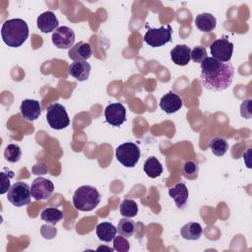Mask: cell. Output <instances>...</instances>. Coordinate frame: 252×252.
<instances>
[{
	"label": "cell",
	"mask_w": 252,
	"mask_h": 252,
	"mask_svg": "<svg viewBox=\"0 0 252 252\" xmlns=\"http://www.w3.org/2000/svg\"><path fill=\"white\" fill-rule=\"evenodd\" d=\"M162 170L163 168L161 163L155 157L149 158L144 163V171L151 178H156L159 176L162 173Z\"/></svg>",
	"instance_id": "obj_22"
},
{
	"label": "cell",
	"mask_w": 252,
	"mask_h": 252,
	"mask_svg": "<svg viewBox=\"0 0 252 252\" xmlns=\"http://www.w3.org/2000/svg\"><path fill=\"white\" fill-rule=\"evenodd\" d=\"M212 57L220 62H229L233 52V43L225 37L216 39L211 45Z\"/></svg>",
	"instance_id": "obj_8"
},
{
	"label": "cell",
	"mask_w": 252,
	"mask_h": 252,
	"mask_svg": "<svg viewBox=\"0 0 252 252\" xmlns=\"http://www.w3.org/2000/svg\"><path fill=\"white\" fill-rule=\"evenodd\" d=\"M172 62L178 66H185L191 59V49L185 44H177L170 51Z\"/></svg>",
	"instance_id": "obj_16"
},
{
	"label": "cell",
	"mask_w": 252,
	"mask_h": 252,
	"mask_svg": "<svg viewBox=\"0 0 252 252\" xmlns=\"http://www.w3.org/2000/svg\"><path fill=\"white\" fill-rule=\"evenodd\" d=\"M52 42L59 49H68L74 46L75 32L74 31L66 26L59 27L52 33Z\"/></svg>",
	"instance_id": "obj_10"
},
{
	"label": "cell",
	"mask_w": 252,
	"mask_h": 252,
	"mask_svg": "<svg viewBox=\"0 0 252 252\" xmlns=\"http://www.w3.org/2000/svg\"><path fill=\"white\" fill-rule=\"evenodd\" d=\"M40 218L42 220L48 223L56 224L59 220H62L63 213L56 208H46L41 212Z\"/></svg>",
	"instance_id": "obj_24"
},
{
	"label": "cell",
	"mask_w": 252,
	"mask_h": 252,
	"mask_svg": "<svg viewBox=\"0 0 252 252\" xmlns=\"http://www.w3.org/2000/svg\"><path fill=\"white\" fill-rule=\"evenodd\" d=\"M3 41L10 47L21 46L29 36V27L22 19H10L1 28Z\"/></svg>",
	"instance_id": "obj_2"
},
{
	"label": "cell",
	"mask_w": 252,
	"mask_h": 252,
	"mask_svg": "<svg viewBox=\"0 0 252 252\" xmlns=\"http://www.w3.org/2000/svg\"><path fill=\"white\" fill-rule=\"evenodd\" d=\"M113 249L118 252H127L130 249L129 241L121 234L119 236H115L113 239Z\"/></svg>",
	"instance_id": "obj_29"
},
{
	"label": "cell",
	"mask_w": 252,
	"mask_h": 252,
	"mask_svg": "<svg viewBox=\"0 0 252 252\" xmlns=\"http://www.w3.org/2000/svg\"><path fill=\"white\" fill-rule=\"evenodd\" d=\"M209 147L215 156L221 157L227 152L228 143L223 137H215L211 140Z\"/></svg>",
	"instance_id": "obj_23"
},
{
	"label": "cell",
	"mask_w": 252,
	"mask_h": 252,
	"mask_svg": "<svg viewBox=\"0 0 252 252\" xmlns=\"http://www.w3.org/2000/svg\"><path fill=\"white\" fill-rule=\"evenodd\" d=\"M31 187L23 181L15 182L7 194L8 201L16 207H24L31 202Z\"/></svg>",
	"instance_id": "obj_6"
},
{
	"label": "cell",
	"mask_w": 252,
	"mask_h": 252,
	"mask_svg": "<svg viewBox=\"0 0 252 252\" xmlns=\"http://www.w3.org/2000/svg\"><path fill=\"white\" fill-rule=\"evenodd\" d=\"M234 69L230 62H220L207 57L201 62V84L207 90L220 92L227 89L233 80Z\"/></svg>",
	"instance_id": "obj_1"
},
{
	"label": "cell",
	"mask_w": 252,
	"mask_h": 252,
	"mask_svg": "<svg viewBox=\"0 0 252 252\" xmlns=\"http://www.w3.org/2000/svg\"><path fill=\"white\" fill-rule=\"evenodd\" d=\"M104 116L108 124L118 127L126 120V109L120 102L110 103L105 107Z\"/></svg>",
	"instance_id": "obj_11"
},
{
	"label": "cell",
	"mask_w": 252,
	"mask_h": 252,
	"mask_svg": "<svg viewBox=\"0 0 252 252\" xmlns=\"http://www.w3.org/2000/svg\"><path fill=\"white\" fill-rule=\"evenodd\" d=\"M183 175L188 179H195L198 176L199 166L198 164L193 160H188L183 164L182 167Z\"/></svg>",
	"instance_id": "obj_28"
},
{
	"label": "cell",
	"mask_w": 252,
	"mask_h": 252,
	"mask_svg": "<svg viewBox=\"0 0 252 252\" xmlns=\"http://www.w3.org/2000/svg\"><path fill=\"white\" fill-rule=\"evenodd\" d=\"M20 111L24 119L27 121H34L41 114V106L37 100L24 99L20 106Z\"/></svg>",
	"instance_id": "obj_12"
},
{
	"label": "cell",
	"mask_w": 252,
	"mask_h": 252,
	"mask_svg": "<svg viewBox=\"0 0 252 252\" xmlns=\"http://www.w3.org/2000/svg\"><path fill=\"white\" fill-rule=\"evenodd\" d=\"M36 24L40 32L44 33H48L58 29L59 22L57 17L52 11H46L37 17Z\"/></svg>",
	"instance_id": "obj_14"
},
{
	"label": "cell",
	"mask_w": 252,
	"mask_h": 252,
	"mask_svg": "<svg viewBox=\"0 0 252 252\" xmlns=\"http://www.w3.org/2000/svg\"><path fill=\"white\" fill-rule=\"evenodd\" d=\"M203 233V228L198 222L189 221L185 223L181 229L180 234L186 240H197L201 237Z\"/></svg>",
	"instance_id": "obj_21"
},
{
	"label": "cell",
	"mask_w": 252,
	"mask_h": 252,
	"mask_svg": "<svg viewBox=\"0 0 252 252\" xmlns=\"http://www.w3.org/2000/svg\"><path fill=\"white\" fill-rule=\"evenodd\" d=\"M54 191L53 183L46 178L37 177L35 178L31 186L32 197H33L36 201L47 200Z\"/></svg>",
	"instance_id": "obj_9"
},
{
	"label": "cell",
	"mask_w": 252,
	"mask_h": 252,
	"mask_svg": "<svg viewBox=\"0 0 252 252\" xmlns=\"http://www.w3.org/2000/svg\"><path fill=\"white\" fill-rule=\"evenodd\" d=\"M117 231L119 234L125 236V237H129L131 235L134 234L135 232V223L133 220L127 219V218H123L119 220L118 225H117Z\"/></svg>",
	"instance_id": "obj_26"
},
{
	"label": "cell",
	"mask_w": 252,
	"mask_h": 252,
	"mask_svg": "<svg viewBox=\"0 0 252 252\" xmlns=\"http://www.w3.org/2000/svg\"><path fill=\"white\" fill-rule=\"evenodd\" d=\"M14 176V172L13 171H8V173L6 172H1V190H0V194H5L7 191H9L10 189V178H12Z\"/></svg>",
	"instance_id": "obj_31"
},
{
	"label": "cell",
	"mask_w": 252,
	"mask_h": 252,
	"mask_svg": "<svg viewBox=\"0 0 252 252\" xmlns=\"http://www.w3.org/2000/svg\"><path fill=\"white\" fill-rule=\"evenodd\" d=\"M183 102L181 97L173 92H168L159 100V107L167 114H172L178 111Z\"/></svg>",
	"instance_id": "obj_13"
},
{
	"label": "cell",
	"mask_w": 252,
	"mask_h": 252,
	"mask_svg": "<svg viewBox=\"0 0 252 252\" xmlns=\"http://www.w3.org/2000/svg\"><path fill=\"white\" fill-rule=\"evenodd\" d=\"M138 213V206L131 199H124L120 204V214L124 218H133Z\"/></svg>",
	"instance_id": "obj_25"
},
{
	"label": "cell",
	"mask_w": 252,
	"mask_h": 252,
	"mask_svg": "<svg viewBox=\"0 0 252 252\" xmlns=\"http://www.w3.org/2000/svg\"><path fill=\"white\" fill-rule=\"evenodd\" d=\"M207 57V50L203 46H195L191 50V59L196 63H201Z\"/></svg>",
	"instance_id": "obj_30"
},
{
	"label": "cell",
	"mask_w": 252,
	"mask_h": 252,
	"mask_svg": "<svg viewBox=\"0 0 252 252\" xmlns=\"http://www.w3.org/2000/svg\"><path fill=\"white\" fill-rule=\"evenodd\" d=\"M95 232L99 240L103 242H110L116 236L117 227L108 221H103L96 225Z\"/></svg>",
	"instance_id": "obj_19"
},
{
	"label": "cell",
	"mask_w": 252,
	"mask_h": 252,
	"mask_svg": "<svg viewBox=\"0 0 252 252\" xmlns=\"http://www.w3.org/2000/svg\"><path fill=\"white\" fill-rule=\"evenodd\" d=\"M68 73L79 82L86 81L91 73V65L87 61H74L69 65Z\"/></svg>",
	"instance_id": "obj_17"
},
{
	"label": "cell",
	"mask_w": 252,
	"mask_h": 252,
	"mask_svg": "<svg viewBox=\"0 0 252 252\" xmlns=\"http://www.w3.org/2000/svg\"><path fill=\"white\" fill-rule=\"evenodd\" d=\"M115 156L117 160L126 167H134L141 156L139 147L132 142H126L116 148Z\"/></svg>",
	"instance_id": "obj_5"
},
{
	"label": "cell",
	"mask_w": 252,
	"mask_h": 252,
	"mask_svg": "<svg viewBox=\"0 0 252 252\" xmlns=\"http://www.w3.org/2000/svg\"><path fill=\"white\" fill-rule=\"evenodd\" d=\"M100 202V194L96 188L90 185L79 187L73 196L74 207L83 212L94 210Z\"/></svg>",
	"instance_id": "obj_3"
},
{
	"label": "cell",
	"mask_w": 252,
	"mask_h": 252,
	"mask_svg": "<svg viewBox=\"0 0 252 252\" xmlns=\"http://www.w3.org/2000/svg\"><path fill=\"white\" fill-rule=\"evenodd\" d=\"M46 120L48 125L55 130L65 129L70 124V118L66 108L60 103H52L46 109Z\"/></svg>",
	"instance_id": "obj_4"
},
{
	"label": "cell",
	"mask_w": 252,
	"mask_h": 252,
	"mask_svg": "<svg viewBox=\"0 0 252 252\" xmlns=\"http://www.w3.org/2000/svg\"><path fill=\"white\" fill-rule=\"evenodd\" d=\"M172 28L170 25L161 26L158 29H149L144 35V40L152 47L162 46L171 40Z\"/></svg>",
	"instance_id": "obj_7"
},
{
	"label": "cell",
	"mask_w": 252,
	"mask_h": 252,
	"mask_svg": "<svg viewBox=\"0 0 252 252\" xmlns=\"http://www.w3.org/2000/svg\"><path fill=\"white\" fill-rule=\"evenodd\" d=\"M195 26L198 30L204 32H209L215 30L217 26L216 18L210 13L199 14L195 19Z\"/></svg>",
	"instance_id": "obj_20"
},
{
	"label": "cell",
	"mask_w": 252,
	"mask_h": 252,
	"mask_svg": "<svg viewBox=\"0 0 252 252\" xmlns=\"http://www.w3.org/2000/svg\"><path fill=\"white\" fill-rule=\"evenodd\" d=\"M93 54L92 47L90 43L85 41H80L76 43L73 47L69 49L68 55L74 61H86Z\"/></svg>",
	"instance_id": "obj_15"
},
{
	"label": "cell",
	"mask_w": 252,
	"mask_h": 252,
	"mask_svg": "<svg viewBox=\"0 0 252 252\" xmlns=\"http://www.w3.org/2000/svg\"><path fill=\"white\" fill-rule=\"evenodd\" d=\"M4 157L6 160L10 162H17L21 159L22 157V150L16 144H10L6 147L4 151Z\"/></svg>",
	"instance_id": "obj_27"
},
{
	"label": "cell",
	"mask_w": 252,
	"mask_h": 252,
	"mask_svg": "<svg viewBox=\"0 0 252 252\" xmlns=\"http://www.w3.org/2000/svg\"><path fill=\"white\" fill-rule=\"evenodd\" d=\"M169 196L173 199L176 207L178 209H182L188 200V189L184 183H177L174 187L168 190Z\"/></svg>",
	"instance_id": "obj_18"
}]
</instances>
